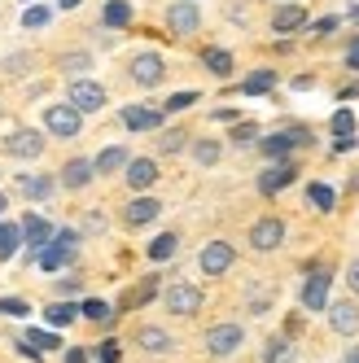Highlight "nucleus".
Returning <instances> with one entry per match:
<instances>
[{
  "label": "nucleus",
  "instance_id": "nucleus-1",
  "mask_svg": "<svg viewBox=\"0 0 359 363\" xmlns=\"http://www.w3.org/2000/svg\"><path fill=\"white\" fill-rule=\"evenodd\" d=\"M74 245H79V237H74V232H57V237L40 250V267H44V272H62L70 258H74Z\"/></svg>",
  "mask_w": 359,
  "mask_h": 363
},
{
  "label": "nucleus",
  "instance_id": "nucleus-2",
  "mask_svg": "<svg viewBox=\"0 0 359 363\" xmlns=\"http://www.w3.org/2000/svg\"><path fill=\"white\" fill-rule=\"evenodd\" d=\"M167 27H171V35H193V31L201 27V9L193 5V0H171Z\"/></svg>",
  "mask_w": 359,
  "mask_h": 363
},
{
  "label": "nucleus",
  "instance_id": "nucleus-3",
  "mask_svg": "<svg viewBox=\"0 0 359 363\" xmlns=\"http://www.w3.org/2000/svg\"><path fill=\"white\" fill-rule=\"evenodd\" d=\"M167 311H171V315H197V311H201V289L189 284V280L171 284V289H167Z\"/></svg>",
  "mask_w": 359,
  "mask_h": 363
},
{
  "label": "nucleus",
  "instance_id": "nucleus-4",
  "mask_svg": "<svg viewBox=\"0 0 359 363\" xmlns=\"http://www.w3.org/2000/svg\"><path fill=\"white\" fill-rule=\"evenodd\" d=\"M44 127H48L57 140L79 136V110H74V106H48V110H44Z\"/></svg>",
  "mask_w": 359,
  "mask_h": 363
},
{
  "label": "nucleus",
  "instance_id": "nucleus-5",
  "mask_svg": "<svg viewBox=\"0 0 359 363\" xmlns=\"http://www.w3.org/2000/svg\"><path fill=\"white\" fill-rule=\"evenodd\" d=\"M70 106L79 110V114H92V110L106 106V88L92 84V79H74L70 84Z\"/></svg>",
  "mask_w": 359,
  "mask_h": 363
},
{
  "label": "nucleus",
  "instance_id": "nucleus-6",
  "mask_svg": "<svg viewBox=\"0 0 359 363\" xmlns=\"http://www.w3.org/2000/svg\"><path fill=\"white\" fill-rule=\"evenodd\" d=\"M233 258H237V250L228 245V241H211L206 250H201L197 263H201V272H206V276H223L228 267H233Z\"/></svg>",
  "mask_w": 359,
  "mask_h": 363
},
{
  "label": "nucleus",
  "instance_id": "nucleus-7",
  "mask_svg": "<svg viewBox=\"0 0 359 363\" xmlns=\"http://www.w3.org/2000/svg\"><path fill=\"white\" fill-rule=\"evenodd\" d=\"M306 140H311V132H306V127H289V132L263 136V153H267V158H285L289 149H298V145H306Z\"/></svg>",
  "mask_w": 359,
  "mask_h": 363
},
{
  "label": "nucleus",
  "instance_id": "nucleus-8",
  "mask_svg": "<svg viewBox=\"0 0 359 363\" xmlns=\"http://www.w3.org/2000/svg\"><path fill=\"white\" fill-rule=\"evenodd\" d=\"M162 74H167V66H162L158 53H140V57H132V79H136L140 88H158Z\"/></svg>",
  "mask_w": 359,
  "mask_h": 363
},
{
  "label": "nucleus",
  "instance_id": "nucleus-9",
  "mask_svg": "<svg viewBox=\"0 0 359 363\" xmlns=\"http://www.w3.org/2000/svg\"><path fill=\"white\" fill-rule=\"evenodd\" d=\"M280 241H285V223H280V219H259V223L250 228V245L259 250V254L276 250Z\"/></svg>",
  "mask_w": 359,
  "mask_h": 363
},
{
  "label": "nucleus",
  "instance_id": "nucleus-10",
  "mask_svg": "<svg viewBox=\"0 0 359 363\" xmlns=\"http://www.w3.org/2000/svg\"><path fill=\"white\" fill-rule=\"evenodd\" d=\"M241 324H215L211 333H206V350L211 354H233L237 346H241Z\"/></svg>",
  "mask_w": 359,
  "mask_h": 363
},
{
  "label": "nucleus",
  "instance_id": "nucleus-11",
  "mask_svg": "<svg viewBox=\"0 0 359 363\" xmlns=\"http://www.w3.org/2000/svg\"><path fill=\"white\" fill-rule=\"evenodd\" d=\"M5 149L13 153V158H40V153H44V136L31 132V127H18V132L5 140Z\"/></svg>",
  "mask_w": 359,
  "mask_h": 363
},
{
  "label": "nucleus",
  "instance_id": "nucleus-12",
  "mask_svg": "<svg viewBox=\"0 0 359 363\" xmlns=\"http://www.w3.org/2000/svg\"><path fill=\"white\" fill-rule=\"evenodd\" d=\"M328 324H333V333L355 337V333H359V306H355V302H333V306H328Z\"/></svg>",
  "mask_w": 359,
  "mask_h": 363
},
{
  "label": "nucleus",
  "instance_id": "nucleus-13",
  "mask_svg": "<svg viewBox=\"0 0 359 363\" xmlns=\"http://www.w3.org/2000/svg\"><path fill=\"white\" fill-rule=\"evenodd\" d=\"M328 280H333L328 272H316L311 280L302 284V306H306V311H324V306H328Z\"/></svg>",
  "mask_w": 359,
  "mask_h": 363
},
{
  "label": "nucleus",
  "instance_id": "nucleus-14",
  "mask_svg": "<svg viewBox=\"0 0 359 363\" xmlns=\"http://www.w3.org/2000/svg\"><path fill=\"white\" fill-rule=\"evenodd\" d=\"M294 175H298V171H294L289 162L267 167V171L259 175V193H267V197H272V193H280V189H289V184H294Z\"/></svg>",
  "mask_w": 359,
  "mask_h": 363
},
{
  "label": "nucleus",
  "instance_id": "nucleus-15",
  "mask_svg": "<svg viewBox=\"0 0 359 363\" xmlns=\"http://www.w3.org/2000/svg\"><path fill=\"white\" fill-rule=\"evenodd\" d=\"M127 184H132L136 193L153 189V184H158V162H149V158H136V162H127Z\"/></svg>",
  "mask_w": 359,
  "mask_h": 363
},
{
  "label": "nucleus",
  "instance_id": "nucleus-16",
  "mask_svg": "<svg viewBox=\"0 0 359 363\" xmlns=\"http://www.w3.org/2000/svg\"><path fill=\"white\" fill-rule=\"evenodd\" d=\"M158 215H162V206L153 201V197H136V201H132V206H127V211H123L127 228H145V223H153Z\"/></svg>",
  "mask_w": 359,
  "mask_h": 363
},
{
  "label": "nucleus",
  "instance_id": "nucleus-17",
  "mask_svg": "<svg viewBox=\"0 0 359 363\" xmlns=\"http://www.w3.org/2000/svg\"><path fill=\"white\" fill-rule=\"evenodd\" d=\"M298 27H306V9H302V5H280V9L272 13V31H276V35H289V31H298Z\"/></svg>",
  "mask_w": 359,
  "mask_h": 363
},
{
  "label": "nucleus",
  "instance_id": "nucleus-18",
  "mask_svg": "<svg viewBox=\"0 0 359 363\" xmlns=\"http://www.w3.org/2000/svg\"><path fill=\"white\" fill-rule=\"evenodd\" d=\"M22 241H27L31 250H44L48 241H53V228H48V219L27 215V219H22Z\"/></svg>",
  "mask_w": 359,
  "mask_h": 363
},
{
  "label": "nucleus",
  "instance_id": "nucleus-19",
  "mask_svg": "<svg viewBox=\"0 0 359 363\" xmlns=\"http://www.w3.org/2000/svg\"><path fill=\"white\" fill-rule=\"evenodd\" d=\"M92 175H96V167H92L88 158H70V162L62 167V184H66V189H84Z\"/></svg>",
  "mask_w": 359,
  "mask_h": 363
},
{
  "label": "nucleus",
  "instance_id": "nucleus-20",
  "mask_svg": "<svg viewBox=\"0 0 359 363\" xmlns=\"http://www.w3.org/2000/svg\"><path fill=\"white\" fill-rule=\"evenodd\" d=\"M123 123L132 127V132H149V127L162 123V114L158 110H145V106H123Z\"/></svg>",
  "mask_w": 359,
  "mask_h": 363
},
{
  "label": "nucleus",
  "instance_id": "nucleus-21",
  "mask_svg": "<svg viewBox=\"0 0 359 363\" xmlns=\"http://www.w3.org/2000/svg\"><path fill=\"white\" fill-rule=\"evenodd\" d=\"M18 193L31 197V201H40V197L53 193V175H18Z\"/></svg>",
  "mask_w": 359,
  "mask_h": 363
},
{
  "label": "nucleus",
  "instance_id": "nucleus-22",
  "mask_svg": "<svg viewBox=\"0 0 359 363\" xmlns=\"http://www.w3.org/2000/svg\"><path fill=\"white\" fill-rule=\"evenodd\" d=\"M136 342H140V350H149V354H167L175 342H171V333H162V328H140L136 333Z\"/></svg>",
  "mask_w": 359,
  "mask_h": 363
},
{
  "label": "nucleus",
  "instance_id": "nucleus-23",
  "mask_svg": "<svg viewBox=\"0 0 359 363\" xmlns=\"http://www.w3.org/2000/svg\"><path fill=\"white\" fill-rule=\"evenodd\" d=\"M201 62H206V70L219 74V79H228V74H233V53H223V48H206V53H201Z\"/></svg>",
  "mask_w": 359,
  "mask_h": 363
},
{
  "label": "nucleus",
  "instance_id": "nucleus-24",
  "mask_svg": "<svg viewBox=\"0 0 359 363\" xmlns=\"http://www.w3.org/2000/svg\"><path fill=\"white\" fill-rule=\"evenodd\" d=\"M92 167H96V175H114V171H123V167H127V149H118V145H114V149H106Z\"/></svg>",
  "mask_w": 359,
  "mask_h": 363
},
{
  "label": "nucleus",
  "instance_id": "nucleus-25",
  "mask_svg": "<svg viewBox=\"0 0 359 363\" xmlns=\"http://www.w3.org/2000/svg\"><path fill=\"white\" fill-rule=\"evenodd\" d=\"M44 315H48V328H66V324L79 320V306H70V302H53V306L44 311Z\"/></svg>",
  "mask_w": 359,
  "mask_h": 363
},
{
  "label": "nucleus",
  "instance_id": "nucleus-26",
  "mask_svg": "<svg viewBox=\"0 0 359 363\" xmlns=\"http://www.w3.org/2000/svg\"><path fill=\"white\" fill-rule=\"evenodd\" d=\"M18 245H22V228L18 223H0V263H9Z\"/></svg>",
  "mask_w": 359,
  "mask_h": 363
},
{
  "label": "nucleus",
  "instance_id": "nucleus-27",
  "mask_svg": "<svg viewBox=\"0 0 359 363\" xmlns=\"http://www.w3.org/2000/svg\"><path fill=\"white\" fill-rule=\"evenodd\" d=\"M175 245H180V237H175V232H162L158 241H149V258H153V263H167V258L175 254Z\"/></svg>",
  "mask_w": 359,
  "mask_h": 363
},
{
  "label": "nucleus",
  "instance_id": "nucleus-28",
  "mask_svg": "<svg viewBox=\"0 0 359 363\" xmlns=\"http://www.w3.org/2000/svg\"><path fill=\"white\" fill-rule=\"evenodd\" d=\"M272 84H276V70H254L250 79L241 84V92H245V96H259V92H267Z\"/></svg>",
  "mask_w": 359,
  "mask_h": 363
},
{
  "label": "nucleus",
  "instance_id": "nucleus-29",
  "mask_svg": "<svg viewBox=\"0 0 359 363\" xmlns=\"http://www.w3.org/2000/svg\"><path fill=\"white\" fill-rule=\"evenodd\" d=\"M132 22V5L127 0H110L106 5V27H127Z\"/></svg>",
  "mask_w": 359,
  "mask_h": 363
},
{
  "label": "nucleus",
  "instance_id": "nucleus-30",
  "mask_svg": "<svg viewBox=\"0 0 359 363\" xmlns=\"http://www.w3.org/2000/svg\"><path fill=\"white\" fill-rule=\"evenodd\" d=\"M27 346H35V350H62V337L48 333V328H31L27 333Z\"/></svg>",
  "mask_w": 359,
  "mask_h": 363
},
{
  "label": "nucleus",
  "instance_id": "nucleus-31",
  "mask_svg": "<svg viewBox=\"0 0 359 363\" xmlns=\"http://www.w3.org/2000/svg\"><path fill=\"white\" fill-rule=\"evenodd\" d=\"M306 201L320 206V211H333V206H338V197H333L328 184H311V189H306Z\"/></svg>",
  "mask_w": 359,
  "mask_h": 363
},
{
  "label": "nucleus",
  "instance_id": "nucleus-32",
  "mask_svg": "<svg viewBox=\"0 0 359 363\" xmlns=\"http://www.w3.org/2000/svg\"><path fill=\"white\" fill-rule=\"evenodd\" d=\"M333 132H338V140H355V114L338 110V114H333Z\"/></svg>",
  "mask_w": 359,
  "mask_h": 363
},
{
  "label": "nucleus",
  "instance_id": "nucleus-33",
  "mask_svg": "<svg viewBox=\"0 0 359 363\" xmlns=\"http://www.w3.org/2000/svg\"><path fill=\"white\" fill-rule=\"evenodd\" d=\"M193 158H197L201 167H215V162H219V145H215V140H197V145H193Z\"/></svg>",
  "mask_w": 359,
  "mask_h": 363
},
{
  "label": "nucleus",
  "instance_id": "nucleus-34",
  "mask_svg": "<svg viewBox=\"0 0 359 363\" xmlns=\"http://www.w3.org/2000/svg\"><path fill=\"white\" fill-rule=\"evenodd\" d=\"M153 294H158V280H145V284H140V289H132V294H127V298H123V306H145V302H149Z\"/></svg>",
  "mask_w": 359,
  "mask_h": 363
},
{
  "label": "nucleus",
  "instance_id": "nucleus-35",
  "mask_svg": "<svg viewBox=\"0 0 359 363\" xmlns=\"http://www.w3.org/2000/svg\"><path fill=\"white\" fill-rule=\"evenodd\" d=\"M79 315H88V320H96V324H101V320H110V306L101 302V298H88V302L79 306Z\"/></svg>",
  "mask_w": 359,
  "mask_h": 363
},
{
  "label": "nucleus",
  "instance_id": "nucleus-36",
  "mask_svg": "<svg viewBox=\"0 0 359 363\" xmlns=\"http://www.w3.org/2000/svg\"><path fill=\"white\" fill-rule=\"evenodd\" d=\"M48 18H53V13H48L44 5H31L27 13H22V27H27V31H35V27H44V22H48Z\"/></svg>",
  "mask_w": 359,
  "mask_h": 363
},
{
  "label": "nucleus",
  "instance_id": "nucleus-37",
  "mask_svg": "<svg viewBox=\"0 0 359 363\" xmlns=\"http://www.w3.org/2000/svg\"><path fill=\"white\" fill-rule=\"evenodd\" d=\"M88 66H92L88 53H66V57H62V70H70V74H84Z\"/></svg>",
  "mask_w": 359,
  "mask_h": 363
},
{
  "label": "nucleus",
  "instance_id": "nucleus-38",
  "mask_svg": "<svg viewBox=\"0 0 359 363\" xmlns=\"http://www.w3.org/2000/svg\"><path fill=\"white\" fill-rule=\"evenodd\" d=\"M184 140H189L184 132H167V136L158 140V149H162V153H180V149H184Z\"/></svg>",
  "mask_w": 359,
  "mask_h": 363
},
{
  "label": "nucleus",
  "instance_id": "nucleus-39",
  "mask_svg": "<svg viewBox=\"0 0 359 363\" xmlns=\"http://www.w3.org/2000/svg\"><path fill=\"white\" fill-rule=\"evenodd\" d=\"M189 106H197V92H175L167 101V110H189Z\"/></svg>",
  "mask_w": 359,
  "mask_h": 363
},
{
  "label": "nucleus",
  "instance_id": "nucleus-40",
  "mask_svg": "<svg viewBox=\"0 0 359 363\" xmlns=\"http://www.w3.org/2000/svg\"><path fill=\"white\" fill-rule=\"evenodd\" d=\"M254 136H259V132H254L250 123H241L237 132H233V145H254Z\"/></svg>",
  "mask_w": 359,
  "mask_h": 363
},
{
  "label": "nucleus",
  "instance_id": "nucleus-41",
  "mask_svg": "<svg viewBox=\"0 0 359 363\" xmlns=\"http://www.w3.org/2000/svg\"><path fill=\"white\" fill-rule=\"evenodd\" d=\"M0 311H5V315H27V302H22V298H5Z\"/></svg>",
  "mask_w": 359,
  "mask_h": 363
},
{
  "label": "nucleus",
  "instance_id": "nucleus-42",
  "mask_svg": "<svg viewBox=\"0 0 359 363\" xmlns=\"http://www.w3.org/2000/svg\"><path fill=\"white\" fill-rule=\"evenodd\" d=\"M101 363H118V346H114V342L101 346Z\"/></svg>",
  "mask_w": 359,
  "mask_h": 363
},
{
  "label": "nucleus",
  "instance_id": "nucleus-43",
  "mask_svg": "<svg viewBox=\"0 0 359 363\" xmlns=\"http://www.w3.org/2000/svg\"><path fill=\"white\" fill-rule=\"evenodd\" d=\"M346 284H350V294H359V258H355L350 272H346Z\"/></svg>",
  "mask_w": 359,
  "mask_h": 363
},
{
  "label": "nucleus",
  "instance_id": "nucleus-44",
  "mask_svg": "<svg viewBox=\"0 0 359 363\" xmlns=\"http://www.w3.org/2000/svg\"><path fill=\"white\" fill-rule=\"evenodd\" d=\"M311 31H320V35H328V31H338V18H320V22H316Z\"/></svg>",
  "mask_w": 359,
  "mask_h": 363
},
{
  "label": "nucleus",
  "instance_id": "nucleus-45",
  "mask_svg": "<svg viewBox=\"0 0 359 363\" xmlns=\"http://www.w3.org/2000/svg\"><path fill=\"white\" fill-rule=\"evenodd\" d=\"M280 354H285V342H272V346H267V363H276Z\"/></svg>",
  "mask_w": 359,
  "mask_h": 363
},
{
  "label": "nucleus",
  "instance_id": "nucleus-46",
  "mask_svg": "<svg viewBox=\"0 0 359 363\" xmlns=\"http://www.w3.org/2000/svg\"><path fill=\"white\" fill-rule=\"evenodd\" d=\"M346 66H350V70H359V40L350 44V57H346Z\"/></svg>",
  "mask_w": 359,
  "mask_h": 363
},
{
  "label": "nucleus",
  "instance_id": "nucleus-47",
  "mask_svg": "<svg viewBox=\"0 0 359 363\" xmlns=\"http://www.w3.org/2000/svg\"><path fill=\"white\" fill-rule=\"evenodd\" d=\"M66 363H88V354H84V350H70V354H66Z\"/></svg>",
  "mask_w": 359,
  "mask_h": 363
},
{
  "label": "nucleus",
  "instance_id": "nucleus-48",
  "mask_svg": "<svg viewBox=\"0 0 359 363\" xmlns=\"http://www.w3.org/2000/svg\"><path fill=\"white\" fill-rule=\"evenodd\" d=\"M346 363H359V346H350V350H346Z\"/></svg>",
  "mask_w": 359,
  "mask_h": 363
},
{
  "label": "nucleus",
  "instance_id": "nucleus-49",
  "mask_svg": "<svg viewBox=\"0 0 359 363\" xmlns=\"http://www.w3.org/2000/svg\"><path fill=\"white\" fill-rule=\"evenodd\" d=\"M57 5H62V9H79V0H57Z\"/></svg>",
  "mask_w": 359,
  "mask_h": 363
},
{
  "label": "nucleus",
  "instance_id": "nucleus-50",
  "mask_svg": "<svg viewBox=\"0 0 359 363\" xmlns=\"http://www.w3.org/2000/svg\"><path fill=\"white\" fill-rule=\"evenodd\" d=\"M0 211H5V197H0Z\"/></svg>",
  "mask_w": 359,
  "mask_h": 363
}]
</instances>
